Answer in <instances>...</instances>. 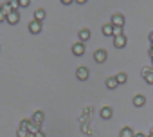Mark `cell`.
<instances>
[{
    "instance_id": "cell-1",
    "label": "cell",
    "mask_w": 153,
    "mask_h": 137,
    "mask_svg": "<svg viewBox=\"0 0 153 137\" xmlns=\"http://www.w3.org/2000/svg\"><path fill=\"white\" fill-rule=\"evenodd\" d=\"M76 76H78V80H79V81H87V80H88V76H90L88 67H85V65L78 67V71H76Z\"/></svg>"
},
{
    "instance_id": "cell-2",
    "label": "cell",
    "mask_w": 153,
    "mask_h": 137,
    "mask_svg": "<svg viewBox=\"0 0 153 137\" xmlns=\"http://www.w3.org/2000/svg\"><path fill=\"white\" fill-rule=\"evenodd\" d=\"M110 24H112L114 27H117V29H123V25H124V16H123L121 13H115V15H112Z\"/></svg>"
},
{
    "instance_id": "cell-3",
    "label": "cell",
    "mask_w": 153,
    "mask_h": 137,
    "mask_svg": "<svg viewBox=\"0 0 153 137\" xmlns=\"http://www.w3.org/2000/svg\"><path fill=\"white\" fill-rule=\"evenodd\" d=\"M126 43H128V40H126L124 34H115L114 36V47L115 49H123V47H126Z\"/></svg>"
},
{
    "instance_id": "cell-4",
    "label": "cell",
    "mask_w": 153,
    "mask_h": 137,
    "mask_svg": "<svg viewBox=\"0 0 153 137\" xmlns=\"http://www.w3.org/2000/svg\"><path fill=\"white\" fill-rule=\"evenodd\" d=\"M106 58H108V52H106L105 49H97V51L94 52V60H96L97 63H105Z\"/></svg>"
},
{
    "instance_id": "cell-5",
    "label": "cell",
    "mask_w": 153,
    "mask_h": 137,
    "mask_svg": "<svg viewBox=\"0 0 153 137\" xmlns=\"http://www.w3.org/2000/svg\"><path fill=\"white\" fill-rule=\"evenodd\" d=\"M72 54H74V56H83V54H85V43L76 42V43L72 45Z\"/></svg>"
},
{
    "instance_id": "cell-6",
    "label": "cell",
    "mask_w": 153,
    "mask_h": 137,
    "mask_svg": "<svg viewBox=\"0 0 153 137\" xmlns=\"http://www.w3.org/2000/svg\"><path fill=\"white\" fill-rule=\"evenodd\" d=\"M142 78L148 85H153V68H142Z\"/></svg>"
},
{
    "instance_id": "cell-7",
    "label": "cell",
    "mask_w": 153,
    "mask_h": 137,
    "mask_svg": "<svg viewBox=\"0 0 153 137\" xmlns=\"http://www.w3.org/2000/svg\"><path fill=\"white\" fill-rule=\"evenodd\" d=\"M29 31H31L33 34L42 33V22H38V20H31V24H29Z\"/></svg>"
},
{
    "instance_id": "cell-8",
    "label": "cell",
    "mask_w": 153,
    "mask_h": 137,
    "mask_svg": "<svg viewBox=\"0 0 153 137\" xmlns=\"http://www.w3.org/2000/svg\"><path fill=\"white\" fill-rule=\"evenodd\" d=\"M43 119H45V114H43L42 110H34V114H33L31 121H33V123H36V124H42V123H43Z\"/></svg>"
},
{
    "instance_id": "cell-9",
    "label": "cell",
    "mask_w": 153,
    "mask_h": 137,
    "mask_svg": "<svg viewBox=\"0 0 153 137\" xmlns=\"http://www.w3.org/2000/svg\"><path fill=\"white\" fill-rule=\"evenodd\" d=\"M7 24H11V25H15V24H18L20 22V11H13L9 16H7V20H6Z\"/></svg>"
},
{
    "instance_id": "cell-10",
    "label": "cell",
    "mask_w": 153,
    "mask_h": 137,
    "mask_svg": "<svg viewBox=\"0 0 153 137\" xmlns=\"http://www.w3.org/2000/svg\"><path fill=\"white\" fill-rule=\"evenodd\" d=\"M101 31H103L105 36H114V34H115V27H114L112 24H105V25L101 27Z\"/></svg>"
},
{
    "instance_id": "cell-11",
    "label": "cell",
    "mask_w": 153,
    "mask_h": 137,
    "mask_svg": "<svg viewBox=\"0 0 153 137\" xmlns=\"http://www.w3.org/2000/svg\"><path fill=\"white\" fill-rule=\"evenodd\" d=\"M119 87V81L115 80V76H112V78H106V89H110V90H115Z\"/></svg>"
},
{
    "instance_id": "cell-12",
    "label": "cell",
    "mask_w": 153,
    "mask_h": 137,
    "mask_svg": "<svg viewBox=\"0 0 153 137\" xmlns=\"http://www.w3.org/2000/svg\"><path fill=\"white\" fill-rule=\"evenodd\" d=\"M90 36H92V34H90V31H88V29H81V31H79V42H81V43L88 42V40H90Z\"/></svg>"
},
{
    "instance_id": "cell-13",
    "label": "cell",
    "mask_w": 153,
    "mask_h": 137,
    "mask_svg": "<svg viewBox=\"0 0 153 137\" xmlns=\"http://www.w3.org/2000/svg\"><path fill=\"white\" fill-rule=\"evenodd\" d=\"M112 115H114V110L110 106H103L101 108V117L103 119H112Z\"/></svg>"
},
{
    "instance_id": "cell-14",
    "label": "cell",
    "mask_w": 153,
    "mask_h": 137,
    "mask_svg": "<svg viewBox=\"0 0 153 137\" xmlns=\"http://www.w3.org/2000/svg\"><path fill=\"white\" fill-rule=\"evenodd\" d=\"M0 9H2V13H4L6 16H9V15H11V13L15 11V9L11 7V4H9V2H4L2 6H0Z\"/></svg>"
},
{
    "instance_id": "cell-15",
    "label": "cell",
    "mask_w": 153,
    "mask_h": 137,
    "mask_svg": "<svg viewBox=\"0 0 153 137\" xmlns=\"http://www.w3.org/2000/svg\"><path fill=\"white\" fill-rule=\"evenodd\" d=\"M43 18H45V9H43V7H40V9H34V20L42 22Z\"/></svg>"
},
{
    "instance_id": "cell-16",
    "label": "cell",
    "mask_w": 153,
    "mask_h": 137,
    "mask_svg": "<svg viewBox=\"0 0 153 137\" xmlns=\"http://www.w3.org/2000/svg\"><path fill=\"white\" fill-rule=\"evenodd\" d=\"M144 103H146V98H144V96L137 94V96L133 98V105H135V106H144Z\"/></svg>"
},
{
    "instance_id": "cell-17",
    "label": "cell",
    "mask_w": 153,
    "mask_h": 137,
    "mask_svg": "<svg viewBox=\"0 0 153 137\" xmlns=\"http://www.w3.org/2000/svg\"><path fill=\"white\" fill-rule=\"evenodd\" d=\"M121 137H135V133H133L131 126H124V128L121 130Z\"/></svg>"
},
{
    "instance_id": "cell-18",
    "label": "cell",
    "mask_w": 153,
    "mask_h": 137,
    "mask_svg": "<svg viewBox=\"0 0 153 137\" xmlns=\"http://www.w3.org/2000/svg\"><path fill=\"white\" fill-rule=\"evenodd\" d=\"M40 128H42V124H36V123H33V121H31V126H29V133H38V132H42Z\"/></svg>"
},
{
    "instance_id": "cell-19",
    "label": "cell",
    "mask_w": 153,
    "mask_h": 137,
    "mask_svg": "<svg viewBox=\"0 0 153 137\" xmlns=\"http://www.w3.org/2000/svg\"><path fill=\"white\" fill-rule=\"evenodd\" d=\"M115 80L119 81V85H123V83H126V80H128V76H126V72H119V74L115 76Z\"/></svg>"
},
{
    "instance_id": "cell-20",
    "label": "cell",
    "mask_w": 153,
    "mask_h": 137,
    "mask_svg": "<svg viewBox=\"0 0 153 137\" xmlns=\"http://www.w3.org/2000/svg\"><path fill=\"white\" fill-rule=\"evenodd\" d=\"M16 135H18V137H27V135H29V130H25V128H20V126H18Z\"/></svg>"
},
{
    "instance_id": "cell-21",
    "label": "cell",
    "mask_w": 153,
    "mask_h": 137,
    "mask_svg": "<svg viewBox=\"0 0 153 137\" xmlns=\"http://www.w3.org/2000/svg\"><path fill=\"white\" fill-rule=\"evenodd\" d=\"M29 126H31V119H22V121H20V128L29 130Z\"/></svg>"
},
{
    "instance_id": "cell-22",
    "label": "cell",
    "mask_w": 153,
    "mask_h": 137,
    "mask_svg": "<svg viewBox=\"0 0 153 137\" xmlns=\"http://www.w3.org/2000/svg\"><path fill=\"white\" fill-rule=\"evenodd\" d=\"M9 4H11V7H13L15 11H18V2H16V0H11Z\"/></svg>"
},
{
    "instance_id": "cell-23",
    "label": "cell",
    "mask_w": 153,
    "mask_h": 137,
    "mask_svg": "<svg viewBox=\"0 0 153 137\" xmlns=\"http://www.w3.org/2000/svg\"><path fill=\"white\" fill-rule=\"evenodd\" d=\"M29 4H31V2H29V0H20V6H22V7H27Z\"/></svg>"
},
{
    "instance_id": "cell-24",
    "label": "cell",
    "mask_w": 153,
    "mask_h": 137,
    "mask_svg": "<svg viewBox=\"0 0 153 137\" xmlns=\"http://www.w3.org/2000/svg\"><path fill=\"white\" fill-rule=\"evenodd\" d=\"M6 20H7V16L2 13V9H0V22H6Z\"/></svg>"
},
{
    "instance_id": "cell-25",
    "label": "cell",
    "mask_w": 153,
    "mask_h": 137,
    "mask_svg": "<svg viewBox=\"0 0 153 137\" xmlns=\"http://www.w3.org/2000/svg\"><path fill=\"white\" fill-rule=\"evenodd\" d=\"M61 4H63V6H70V4H72V0H61Z\"/></svg>"
},
{
    "instance_id": "cell-26",
    "label": "cell",
    "mask_w": 153,
    "mask_h": 137,
    "mask_svg": "<svg viewBox=\"0 0 153 137\" xmlns=\"http://www.w3.org/2000/svg\"><path fill=\"white\" fill-rule=\"evenodd\" d=\"M34 137H45V133L43 132H38V133H34Z\"/></svg>"
},
{
    "instance_id": "cell-27",
    "label": "cell",
    "mask_w": 153,
    "mask_h": 137,
    "mask_svg": "<svg viewBox=\"0 0 153 137\" xmlns=\"http://www.w3.org/2000/svg\"><path fill=\"white\" fill-rule=\"evenodd\" d=\"M135 137H148V135H144V133H140V132H139V133H135Z\"/></svg>"
},
{
    "instance_id": "cell-28",
    "label": "cell",
    "mask_w": 153,
    "mask_h": 137,
    "mask_svg": "<svg viewBox=\"0 0 153 137\" xmlns=\"http://www.w3.org/2000/svg\"><path fill=\"white\" fill-rule=\"evenodd\" d=\"M149 42H151V43H153V31H151V33H149Z\"/></svg>"
},
{
    "instance_id": "cell-29",
    "label": "cell",
    "mask_w": 153,
    "mask_h": 137,
    "mask_svg": "<svg viewBox=\"0 0 153 137\" xmlns=\"http://www.w3.org/2000/svg\"><path fill=\"white\" fill-rule=\"evenodd\" d=\"M149 54L153 56V43H151V47H149Z\"/></svg>"
},
{
    "instance_id": "cell-30",
    "label": "cell",
    "mask_w": 153,
    "mask_h": 137,
    "mask_svg": "<svg viewBox=\"0 0 153 137\" xmlns=\"http://www.w3.org/2000/svg\"><path fill=\"white\" fill-rule=\"evenodd\" d=\"M149 135H153V128H151V132H149Z\"/></svg>"
},
{
    "instance_id": "cell-31",
    "label": "cell",
    "mask_w": 153,
    "mask_h": 137,
    "mask_svg": "<svg viewBox=\"0 0 153 137\" xmlns=\"http://www.w3.org/2000/svg\"><path fill=\"white\" fill-rule=\"evenodd\" d=\"M148 137H153V135H148Z\"/></svg>"
}]
</instances>
